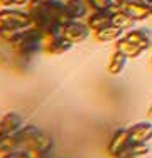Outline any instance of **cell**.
Returning a JSON list of instances; mask_svg holds the SVG:
<instances>
[{
	"label": "cell",
	"mask_w": 152,
	"mask_h": 158,
	"mask_svg": "<svg viewBox=\"0 0 152 158\" xmlns=\"http://www.w3.org/2000/svg\"><path fill=\"white\" fill-rule=\"evenodd\" d=\"M115 0H86L91 12H108Z\"/></svg>",
	"instance_id": "7402d4cb"
},
{
	"label": "cell",
	"mask_w": 152,
	"mask_h": 158,
	"mask_svg": "<svg viewBox=\"0 0 152 158\" xmlns=\"http://www.w3.org/2000/svg\"><path fill=\"white\" fill-rule=\"evenodd\" d=\"M2 7H14V0H0Z\"/></svg>",
	"instance_id": "484cf974"
},
{
	"label": "cell",
	"mask_w": 152,
	"mask_h": 158,
	"mask_svg": "<svg viewBox=\"0 0 152 158\" xmlns=\"http://www.w3.org/2000/svg\"><path fill=\"white\" fill-rule=\"evenodd\" d=\"M2 156H3V155H2V153H0V158H2Z\"/></svg>",
	"instance_id": "1f68e13d"
},
{
	"label": "cell",
	"mask_w": 152,
	"mask_h": 158,
	"mask_svg": "<svg viewBox=\"0 0 152 158\" xmlns=\"http://www.w3.org/2000/svg\"><path fill=\"white\" fill-rule=\"evenodd\" d=\"M47 15L54 22H58L61 27L69 24L71 20H74V19L71 17V14L68 12L64 2H61V0H51V2H47Z\"/></svg>",
	"instance_id": "ba28073f"
},
{
	"label": "cell",
	"mask_w": 152,
	"mask_h": 158,
	"mask_svg": "<svg viewBox=\"0 0 152 158\" xmlns=\"http://www.w3.org/2000/svg\"><path fill=\"white\" fill-rule=\"evenodd\" d=\"M42 133V130H41L39 126H36V125H24V128H22L20 131H19V138H20V141H22V145H27V143H30L34 140V138H37L39 135Z\"/></svg>",
	"instance_id": "d6986e66"
},
{
	"label": "cell",
	"mask_w": 152,
	"mask_h": 158,
	"mask_svg": "<svg viewBox=\"0 0 152 158\" xmlns=\"http://www.w3.org/2000/svg\"><path fill=\"white\" fill-rule=\"evenodd\" d=\"M71 47H73V42H69L68 39H64V37L61 35V37H58V39H52V40H49V42H44L42 52L51 54V56H63V54H66Z\"/></svg>",
	"instance_id": "4fadbf2b"
},
{
	"label": "cell",
	"mask_w": 152,
	"mask_h": 158,
	"mask_svg": "<svg viewBox=\"0 0 152 158\" xmlns=\"http://www.w3.org/2000/svg\"><path fill=\"white\" fill-rule=\"evenodd\" d=\"M150 67H152V57H150Z\"/></svg>",
	"instance_id": "f546056e"
},
{
	"label": "cell",
	"mask_w": 152,
	"mask_h": 158,
	"mask_svg": "<svg viewBox=\"0 0 152 158\" xmlns=\"http://www.w3.org/2000/svg\"><path fill=\"white\" fill-rule=\"evenodd\" d=\"M132 143H149L152 140V123L150 121H137L128 128Z\"/></svg>",
	"instance_id": "9c48e42d"
},
{
	"label": "cell",
	"mask_w": 152,
	"mask_h": 158,
	"mask_svg": "<svg viewBox=\"0 0 152 158\" xmlns=\"http://www.w3.org/2000/svg\"><path fill=\"white\" fill-rule=\"evenodd\" d=\"M44 2H51V0H44Z\"/></svg>",
	"instance_id": "4dcf8cb0"
},
{
	"label": "cell",
	"mask_w": 152,
	"mask_h": 158,
	"mask_svg": "<svg viewBox=\"0 0 152 158\" xmlns=\"http://www.w3.org/2000/svg\"><path fill=\"white\" fill-rule=\"evenodd\" d=\"M147 5H149V10H150V17H152V0H147Z\"/></svg>",
	"instance_id": "4316f807"
},
{
	"label": "cell",
	"mask_w": 152,
	"mask_h": 158,
	"mask_svg": "<svg viewBox=\"0 0 152 158\" xmlns=\"http://www.w3.org/2000/svg\"><path fill=\"white\" fill-rule=\"evenodd\" d=\"M30 2H32V0H14V7H22V9H25Z\"/></svg>",
	"instance_id": "d4e9b609"
},
{
	"label": "cell",
	"mask_w": 152,
	"mask_h": 158,
	"mask_svg": "<svg viewBox=\"0 0 152 158\" xmlns=\"http://www.w3.org/2000/svg\"><path fill=\"white\" fill-rule=\"evenodd\" d=\"M0 123H2L3 133H7V135H17L25 125L24 118H22L19 113H14V111L3 114L2 119H0Z\"/></svg>",
	"instance_id": "30bf717a"
},
{
	"label": "cell",
	"mask_w": 152,
	"mask_h": 158,
	"mask_svg": "<svg viewBox=\"0 0 152 158\" xmlns=\"http://www.w3.org/2000/svg\"><path fill=\"white\" fill-rule=\"evenodd\" d=\"M22 146H24V145H22L19 135H7V133H3L2 136H0V153H2V155H7V153L14 152V150L22 148Z\"/></svg>",
	"instance_id": "2e32d148"
},
{
	"label": "cell",
	"mask_w": 152,
	"mask_h": 158,
	"mask_svg": "<svg viewBox=\"0 0 152 158\" xmlns=\"http://www.w3.org/2000/svg\"><path fill=\"white\" fill-rule=\"evenodd\" d=\"M64 5H66L68 12L71 14V17L78 19V20H81L83 17L86 19V15L90 14V7L86 0H66Z\"/></svg>",
	"instance_id": "9a60e30c"
},
{
	"label": "cell",
	"mask_w": 152,
	"mask_h": 158,
	"mask_svg": "<svg viewBox=\"0 0 152 158\" xmlns=\"http://www.w3.org/2000/svg\"><path fill=\"white\" fill-rule=\"evenodd\" d=\"M25 148H27L29 152H32V153L52 152V148H54V138H52L49 133L42 131V133H41L37 138H34L30 143H27V145H25Z\"/></svg>",
	"instance_id": "8fae6325"
},
{
	"label": "cell",
	"mask_w": 152,
	"mask_h": 158,
	"mask_svg": "<svg viewBox=\"0 0 152 158\" xmlns=\"http://www.w3.org/2000/svg\"><path fill=\"white\" fill-rule=\"evenodd\" d=\"M127 56L122 54L120 51H115L112 54V57H110L108 61V66H106V71H108V74H112V76H118L122 71L125 69V64H127Z\"/></svg>",
	"instance_id": "e0dca14e"
},
{
	"label": "cell",
	"mask_w": 152,
	"mask_h": 158,
	"mask_svg": "<svg viewBox=\"0 0 152 158\" xmlns=\"http://www.w3.org/2000/svg\"><path fill=\"white\" fill-rule=\"evenodd\" d=\"M12 51L20 57H34L36 54L42 52L44 49V37L34 25L24 29L22 34L10 44Z\"/></svg>",
	"instance_id": "6da1fadb"
},
{
	"label": "cell",
	"mask_w": 152,
	"mask_h": 158,
	"mask_svg": "<svg viewBox=\"0 0 152 158\" xmlns=\"http://www.w3.org/2000/svg\"><path fill=\"white\" fill-rule=\"evenodd\" d=\"M125 34V31H122L120 27H117V25H108V27L101 29V31L98 32H93V37L96 42H101V44H106V42H115V40H118L122 35Z\"/></svg>",
	"instance_id": "5bb4252c"
},
{
	"label": "cell",
	"mask_w": 152,
	"mask_h": 158,
	"mask_svg": "<svg viewBox=\"0 0 152 158\" xmlns=\"http://www.w3.org/2000/svg\"><path fill=\"white\" fill-rule=\"evenodd\" d=\"M3 135V128H2V123H0V136Z\"/></svg>",
	"instance_id": "f1b7e54d"
},
{
	"label": "cell",
	"mask_w": 152,
	"mask_h": 158,
	"mask_svg": "<svg viewBox=\"0 0 152 158\" xmlns=\"http://www.w3.org/2000/svg\"><path fill=\"white\" fill-rule=\"evenodd\" d=\"M27 29V27H25ZM24 29H17V27H5V25H0V40L5 44H12L15 39L22 34Z\"/></svg>",
	"instance_id": "44dd1931"
},
{
	"label": "cell",
	"mask_w": 152,
	"mask_h": 158,
	"mask_svg": "<svg viewBox=\"0 0 152 158\" xmlns=\"http://www.w3.org/2000/svg\"><path fill=\"white\" fill-rule=\"evenodd\" d=\"M130 145H132V138L130 133H128V128H118L110 136L108 145H106V153L112 158H120L128 150Z\"/></svg>",
	"instance_id": "3957f363"
},
{
	"label": "cell",
	"mask_w": 152,
	"mask_h": 158,
	"mask_svg": "<svg viewBox=\"0 0 152 158\" xmlns=\"http://www.w3.org/2000/svg\"><path fill=\"white\" fill-rule=\"evenodd\" d=\"M34 158H56L52 152H42V153H34Z\"/></svg>",
	"instance_id": "cb8c5ba5"
},
{
	"label": "cell",
	"mask_w": 152,
	"mask_h": 158,
	"mask_svg": "<svg viewBox=\"0 0 152 158\" xmlns=\"http://www.w3.org/2000/svg\"><path fill=\"white\" fill-rule=\"evenodd\" d=\"M0 25L25 29L32 25V19L27 10L22 7H2L0 9Z\"/></svg>",
	"instance_id": "7a4b0ae2"
},
{
	"label": "cell",
	"mask_w": 152,
	"mask_h": 158,
	"mask_svg": "<svg viewBox=\"0 0 152 158\" xmlns=\"http://www.w3.org/2000/svg\"><path fill=\"white\" fill-rule=\"evenodd\" d=\"M86 24H88L91 32H98L112 25V15L108 12H90L86 15Z\"/></svg>",
	"instance_id": "7c38bea8"
},
{
	"label": "cell",
	"mask_w": 152,
	"mask_h": 158,
	"mask_svg": "<svg viewBox=\"0 0 152 158\" xmlns=\"http://www.w3.org/2000/svg\"><path fill=\"white\" fill-rule=\"evenodd\" d=\"M2 158H34V153L29 152L25 146H22V148L14 150V152H10V153H7V155H3Z\"/></svg>",
	"instance_id": "603a6c76"
},
{
	"label": "cell",
	"mask_w": 152,
	"mask_h": 158,
	"mask_svg": "<svg viewBox=\"0 0 152 158\" xmlns=\"http://www.w3.org/2000/svg\"><path fill=\"white\" fill-rule=\"evenodd\" d=\"M123 37L128 42L134 44L137 49H140L142 52L152 49V32L145 27H134V29L125 32Z\"/></svg>",
	"instance_id": "8992f818"
},
{
	"label": "cell",
	"mask_w": 152,
	"mask_h": 158,
	"mask_svg": "<svg viewBox=\"0 0 152 158\" xmlns=\"http://www.w3.org/2000/svg\"><path fill=\"white\" fill-rule=\"evenodd\" d=\"M61 34H63V37L68 39L69 42L79 44V42H85V40L91 35V31H90L86 22H81V20H78V19H74L69 24L63 25Z\"/></svg>",
	"instance_id": "277c9868"
},
{
	"label": "cell",
	"mask_w": 152,
	"mask_h": 158,
	"mask_svg": "<svg viewBox=\"0 0 152 158\" xmlns=\"http://www.w3.org/2000/svg\"><path fill=\"white\" fill-rule=\"evenodd\" d=\"M117 3L128 14L134 17L135 22H142L150 17V10L147 5V0H115Z\"/></svg>",
	"instance_id": "5b68a950"
},
{
	"label": "cell",
	"mask_w": 152,
	"mask_h": 158,
	"mask_svg": "<svg viewBox=\"0 0 152 158\" xmlns=\"http://www.w3.org/2000/svg\"><path fill=\"white\" fill-rule=\"evenodd\" d=\"M113 47H115V51H120L122 54H125L128 59H135V57H139L140 54H144V52L140 51V49H137L132 42H128L123 35H122L118 40L113 42Z\"/></svg>",
	"instance_id": "ac0fdd59"
},
{
	"label": "cell",
	"mask_w": 152,
	"mask_h": 158,
	"mask_svg": "<svg viewBox=\"0 0 152 158\" xmlns=\"http://www.w3.org/2000/svg\"><path fill=\"white\" fill-rule=\"evenodd\" d=\"M147 153H149V145L147 143H132L128 146V150L120 158H139V156H145Z\"/></svg>",
	"instance_id": "ffe728a7"
},
{
	"label": "cell",
	"mask_w": 152,
	"mask_h": 158,
	"mask_svg": "<svg viewBox=\"0 0 152 158\" xmlns=\"http://www.w3.org/2000/svg\"><path fill=\"white\" fill-rule=\"evenodd\" d=\"M147 114H149V118L152 119V104H150V106H149V111H147Z\"/></svg>",
	"instance_id": "83f0119b"
},
{
	"label": "cell",
	"mask_w": 152,
	"mask_h": 158,
	"mask_svg": "<svg viewBox=\"0 0 152 158\" xmlns=\"http://www.w3.org/2000/svg\"><path fill=\"white\" fill-rule=\"evenodd\" d=\"M108 14L112 15V24L117 25V27H120L122 31L127 32V31H130V29H134V25H135L134 17L128 15L117 2H113V5L108 9Z\"/></svg>",
	"instance_id": "52a82bcc"
}]
</instances>
